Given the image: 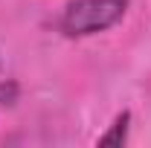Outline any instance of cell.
Masks as SVG:
<instances>
[{
    "label": "cell",
    "instance_id": "6da1fadb",
    "mask_svg": "<svg viewBox=\"0 0 151 148\" xmlns=\"http://www.w3.org/2000/svg\"><path fill=\"white\" fill-rule=\"evenodd\" d=\"M128 9V0H73L61 12V32L67 38H84L111 29Z\"/></svg>",
    "mask_w": 151,
    "mask_h": 148
},
{
    "label": "cell",
    "instance_id": "7a4b0ae2",
    "mask_svg": "<svg viewBox=\"0 0 151 148\" xmlns=\"http://www.w3.org/2000/svg\"><path fill=\"white\" fill-rule=\"evenodd\" d=\"M128 119H131V116H128V113H122V116L111 125V131L99 137V145H122V142H125V137H128Z\"/></svg>",
    "mask_w": 151,
    "mask_h": 148
}]
</instances>
